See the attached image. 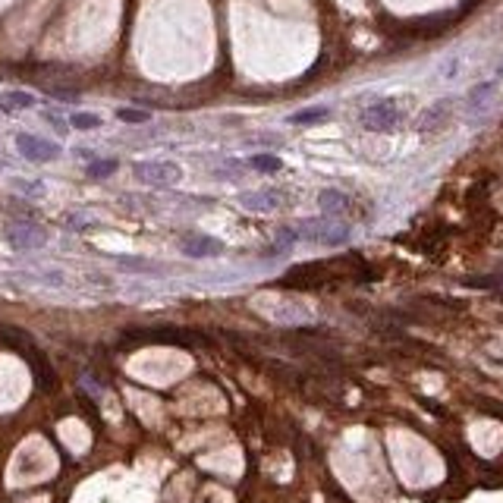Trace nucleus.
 <instances>
[{
  "label": "nucleus",
  "mask_w": 503,
  "mask_h": 503,
  "mask_svg": "<svg viewBox=\"0 0 503 503\" xmlns=\"http://www.w3.org/2000/svg\"><path fill=\"white\" fill-rule=\"evenodd\" d=\"M132 177L145 186H177L183 179V167L173 161H138L132 163Z\"/></svg>",
  "instance_id": "f257e3e1"
},
{
  "label": "nucleus",
  "mask_w": 503,
  "mask_h": 503,
  "mask_svg": "<svg viewBox=\"0 0 503 503\" xmlns=\"http://www.w3.org/2000/svg\"><path fill=\"white\" fill-rule=\"evenodd\" d=\"M296 236L308 242H324V246H343L349 239V227L333 221H305Z\"/></svg>",
  "instance_id": "f03ea898"
},
{
  "label": "nucleus",
  "mask_w": 503,
  "mask_h": 503,
  "mask_svg": "<svg viewBox=\"0 0 503 503\" xmlns=\"http://www.w3.org/2000/svg\"><path fill=\"white\" fill-rule=\"evenodd\" d=\"M399 120H403V113H399L397 101H374L372 107H365L362 111V126L372 132H390L399 126Z\"/></svg>",
  "instance_id": "7ed1b4c3"
},
{
  "label": "nucleus",
  "mask_w": 503,
  "mask_h": 503,
  "mask_svg": "<svg viewBox=\"0 0 503 503\" xmlns=\"http://www.w3.org/2000/svg\"><path fill=\"white\" fill-rule=\"evenodd\" d=\"M16 148H19L22 157H29V161H38V163L57 161V157H60V145H57V142H47V138L29 136V132H19V136H16Z\"/></svg>",
  "instance_id": "20e7f679"
},
{
  "label": "nucleus",
  "mask_w": 503,
  "mask_h": 503,
  "mask_svg": "<svg viewBox=\"0 0 503 503\" xmlns=\"http://www.w3.org/2000/svg\"><path fill=\"white\" fill-rule=\"evenodd\" d=\"M7 239L13 248H22V252H29V248H41L47 242V233L41 227H32V223H16V227L7 230Z\"/></svg>",
  "instance_id": "39448f33"
},
{
  "label": "nucleus",
  "mask_w": 503,
  "mask_h": 503,
  "mask_svg": "<svg viewBox=\"0 0 503 503\" xmlns=\"http://www.w3.org/2000/svg\"><path fill=\"white\" fill-rule=\"evenodd\" d=\"M179 248H183V255H189V258H208V255H221L223 242L211 239V236H186V239L179 242Z\"/></svg>",
  "instance_id": "423d86ee"
},
{
  "label": "nucleus",
  "mask_w": 503,
  "mask_h": 503,
  "mask_svg": "<svg viewBox=\"0 0 503 503\" xmlns=\"http://www.w3.org/2000/svg\"><path fill=\"white\" fill-rule=\"evenodd\" d=\"M239 205L242 208H248V211H262V214H268V211L280 208V195H277V192H242Z\"/></svg>",
  "instance_id": "0eeeda50"
},
{
  "label": "nucleus",
  "mask_w": 503,
  "mask_h": 503,
  "mask_svg": "<svg viewBox=\"0 0 503 503\" xmlns=\"http://www.w3.org/2000/svg\"><path fill=\"white\" fill-rule=\"evenodd\" d=\"M450 111H453V101H450V98H444V101H438L434 107H428V111L422 113V120H418V132L438 129V126L444 123L447 117H450Z\"/></svg>",
  "instance_id": "6e6552de"
},
{
  "label": "nucleus",
  "mask_w": 503,
  "mask_h": 503,
  "mask_svg": "<svg viewBox=\"0 0 503 503\" xmlns=\"http://www.w3.org/2000/svg\"><path fill=\"white\" fill-rule=\"evenodd\" d=\"M29 107H35V98L29 92H3V95H0V111H3V113L29 111Z\"/></svg>",
  "instance_id": "1a4fd4ad"
},
{
  "label": "nucleus",
  "mask_w": 503,
  "mask_h": 503,
  "mask_svg": "<svg viewBox=\"0 0 503 503\" xmlns=\"http://www.w3.org/2000/svg\"><path fill=\"white\" fill-rule=\"evenodd\" d=\"M324 120H330V107H305V111H296L293 117H289V123L293 126H314V123H324Z\"/></svg>",
  "instance_id": "9d476101"
},
{
  "label": "nucleus",
  "mask_w": 503,
  "mask_h": 503,
  "mask_svg": "<svg viewBox=\"0 0 503 503\" xmlns=\"http://www.w3.org/2000/svg\"><path fill=\"white\" fill-rule=\"evenodd\" d=\"M321 211H324L327 217H333V214H343V211L349 208V198L343 195V192H337V189H327V192H321Z\"/></svg>",
  "instance_id": "9b49d317"
},
{
  "label": "nucleus",
  "mask_w": 503,
  "mask_h": 503,
  "mask_svg": "<svg viewBox=\"0 0 503 503\" xmlns=\"http://www.w3.org/2000/svg\"><path fill=\"white\" fill-rule=\"evenodd\" d=\"M117 167H120L117 157H101V161H88L86 177H88V179H107V177H113V173H117Z\"/></svg>",
  "instance_id": "f8f14e48"
},
{
  "label": "nucleus",
  "mask_w": 503,
  "mask_h": 503,
  "mask_svg": "<svg viewBox=\"0 0 503 503\" xmlns=\"http://www.w3.org/2000/svg\"><path fill=\"white\" fill-rule=\"evenodd\" d=\"M117 268L123 271H132V274H161V264H151V262H142V258H129V255H117Z\"/></svg>",
  "instance_id": "ddd939ff"
},
{
  "label": "nucleus",
  "mask_w": 503,
  "mask_h": 503,
  "mask_svg": "<svg viewBox=\"0 0 503 503\" xmlns=\"http://www.w3.org/2000/svg\"><path fill=\"white\" fill-rule=\"evenodd\" d=\"M248 167L258 170V173H277L283 167V161L280 157H274V154H252L248 157Z\"/></svg>",
  "instance_id": "4468645a"
},
{
  "label": "nucleus",
  "mask_w": 503,
  "mask_h": 503,
  "mask_svg": "<svg viewBox=\"0 0 503 503\" xmlns=\"http://www.w3.org/2000/svg\"><path fill=\"white\" fill-rule=\"evenodd\" d=\"M70 126H72V129H98L101 117H98V113L79 111V113H72V117H70Z\"/></svg>",
  "instance_id": "2eb2a0df"
},
{
  "label": "nucleus",
  "mask_w": 503,
  "mask_h": 503,
  "mask_svg": "<svg viewBox=\"0 0 503 503\" xmlns=\"http://www.w3.org/2000/svg\"><path fill=\"white\" fill-rule=\"evenodd\" d=\"M117 120H123V123H148L151 113L148 111H138V107H120L117 111Z\"/></svg>",
  "instance_id": "dca6fc26"
},
{
  "label": "nucleus",
  "mask_w": 503,
  "mask_h": 503,
  "mask_svg": "<svg viewBox=\"0 0 503 503\" xmlns=\"http://www.w3.org/2000/svg\"><path fill=\"white\" fill-rule=\"evenodd\" d=\"M494 88H497V82H484V86L472 88V95H469V107H472V111H475L484 98H490V95H494Z\"/></svg>",
  "instance_id": "f3484780"
},
{
  "label": "nucleus",
  "mask_w": 503,
  "mask_h": 503,
  "mask_svg": "<svg viewBox=\"0 0 503 503\" xmlns=\"http://www.w3.org/2000/svg\"><path fill=\"white\" fill-rule=\"evenodd\" d=\"M51 95L57 101H76L79 98V92H72V88H51Z\"/></svg>",
  "instance_id": "a211bd4d"
},
{
  "label": "nucleus",
  "mask_w": 503,
  "mask_h": 503,
  "mask_svg": "<svg viewBox=\"0 0 503 503\" xmlns=\"http://www.w3.org/2000/svg\"><path fill=\"white\" fill-rule=\"evenodd\" d=\"M16 186H19L22 192H29V195H45V189H41V186H29V179H16Z\"/></svg>",
  "instance_id": "6ab92c4d"
},
{
  "label": "nucleus",
  "mask_w": 503,
  "mask_h": 503,
  "mask_svg": "<svg viewBox=\"0 0 503 503\" xmlns=\"http://www.w3.org/2000/svg\"><path fill=\"white\" fill-rule=\"evenodd\" d=\"M45 120H47V123H54V126H57V129H66V123H63V120H60V117H54V113H45Z\"/></svg>",
  "instance_id": "aec40b11"
}]
</instances>
